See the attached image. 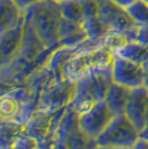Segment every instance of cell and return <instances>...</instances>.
Masks as SVG:
<instances>
[{"instance_id":"7a4b0ae2","label":"cell","mask_w":148,"mask_h":149,"mask_svg":"<svg viewBox=\"0 0 148 149\" xmlns=\"http://www.w3.org/2000/svg\"><path fill=\"white\" fill-rule=\"evenodd\" d=\"M25 19L32 26L48 49L59 47V26L61 13L57 2L41 0L25 10Z\"/></svg>"},{"instance_id":"7c38bea8","label":"cell","mask_w":148,"mask_h":149,"mask_svg":"<svg viewBox=\"0 0 148 149\" xmlns=\"http://www.w3.org/2000/svg\"><path fill=\"white\" fill-rule=\"evenodd\" d=\"M98 16L110 27V29L127 31L136 26L126 9L117 6L111 0H99Z\"/></svg>"},{"instance_id":"4316f807","label":"cell","mask_w":148,"mask_h":149,"mask_svg":"<svg viewBox=\"0 0 148 149\" xmlns=\"http://www.w3.org/2000/svg\"><path fill=\"white\" fill-rule=\"evenodd\" d=\"M133 149H148V140L140 138V139L136 143V145L134 146Z\"/></svg>"},{"instance_id":"277c9868","label":"cell","mask_w":148,"mask_h":149,"mask_svg":"<svg viewBox=\"0 0 148 149\" xmlns=\"http://www.w3.org/2000/svg\"><path fill=\"white\" fill-rule=\"evenodd\" d=\"M140 139V130L125 113L116 116L106 130L97 138L98 146L134 148Z\"/></svg>"},{"instance_id":"f546056e","label":"cell","mask_w":148,"mask_h":149,"mask_svg":"<svg viewBox=\"0 0 148 149\" xmlns=\"http://www.w3.org/2000/svg\"><path fill=\"white\" fill-rule=\"evenodd\" d=\"M145 66V71H146V79H145V86L148 88V61L144 65Z\"/></svg>"},{"instance_id":"d6986e66","label":"cell","mask_w":148,"mask_h":149,"mask_svg":"<svg viewBox=\"0 0 148 149\" xmlns=\"http://www.w3.org/2000/svg\"><path fill=\"white\" fill-rule=\"evenodd\" d=\"M116 56L123 57L137 63L145 65L148 61V46L138 41H130L125 48L118 51Z\"/></svg>"},{"instance_id":"7402d4cb","label":"cell","mask_w":148,"mask_h":149,"mask_svg":"<svg viewBox=\"0 0 148 149\" xmlns=\"http://www.w3.org/2000/svg\"><path fill=\"white\" fill-rule=\"evenodd\" d=\"M130 18L137 26H148V3L144 0H137L126 9Z\"/></svg>"},{"instance_id":"1f68e13d","label":"cell","mask_w":148,"mask_h":149,"mask_svg":"<svg viewBox=\"0 0 148 149\" xmlns=\"http://www.w3.org/2000/svg\"><path fill=\"white\" fill-rule=\"evenodd\" d=\"M144 1H145V2H147V3H148V0H144Z\"/></svg>"},{"instance_id":"cb8c5ba5","label":"cell","mask_w":148,"mask_h":149,"mask_svg":"<svg viewBox=\"0 0 148 149\" xmlns=\"http://www.w3.org/2000/svg\"><path fill=\"white\" fill-rule=\"evenodd\" d=\"M85 19L98 16L99 13V0H80Z\"/></svg>"},{"instance_id":"e0dca14e","label":"cell","mask_w":148,"mask_h":149,"mask_svg":"<svg viewBox=\"0 0 148 149\" xmlns=\"http://www.w3.org/2000/svg\"><path fill=\"white\" fill-rule=\"evenodd\" d=\"M82 27L88 37V40L94 42H100V40L111 30L110 27L99 16L85 19L82 22Z\"/></svg>"},{"instance_id":"d4e9b609","label":"cell","mask_w":148,"mask_h":149,"mask_svg":"<svg viewBox=\"0 0 148 149\" xmlns=\"http://www.w3.org/2000/svg\"><path fill=\"white\" fill-rule=\"evenodd\" d=\"M40 1H41V0H15V2H16V3H17L24 11L27 10L28 8L35 6L36 3L40 2Z\"/></svg>"},{"instance_id":"ba28073f","label":"cell","mask_w":148,"mask_h":149,"mask_svg":"<svg viewBox=\"0 0 148 149\" xmlns=\"http://www.w3.org/2000/svg\"><path fill=\"white\" fill-rule=\"evenodd\" d=\"M111 70L112 79L117 84L126 86L130 89L145 86L146 71L145 66L142 63H137L123 57L115 56Z\"/></svg>"},{"instance_id":"ac0fdd59","label":"cell","mask_w":148,"mask_h":149,"mask_svg":"<svg viewBox=\"0 0 148 149\" xmlns=\"http://www.w3.org/2000/svg\"><path fill=\"white\" fill-rule=\"evenodd\" d=\"M25 134H27L25 123L18 120H1V147H6Z\"/></svg>"},{"instance_id":"9c48e42d","label":"cell","mask_w":148,"mask_h":149,"mask_svg":"<svg viewBox=\"0 0 148 149\" xmlns=\"http://www.w3.org/2000/svg\"><path fill=\"white\" fill-rule=\"evenodd\" d=\"M111 69L93 70L86 77L77 81V93L87 95L97 102L105 100L106 95L114 82Z\"/></svg>"},{"instance_id":"9a60e30c","label":"cell","mask_w":148,"mask_h":149,"mask_svg":"<svg viewBox=\"0 0 148 149\" xmlns=\"http://www.w3.org/2000/svg\"><path fill=\"white\" fill-rule=\"evenodd\" d=\"M130 93H131L130 88L117 84L115 81L111 84L110 88L106 95L105 101L116 116L125 113Z\"/></svg>"},{"instance_id":"6da1fadb","label":"cell","mask_w":148,"mask_h":149,"mask_svg":"<svg viewBox=\"0 0 148 149\" xmlns=\"http://www.w3.org/2000/svg\"><path fill=\"white\" fill-rule=\"evenodd\" d=\"M97 139L81 129L78 113L69 106L49 139L41 145V149H96Z\"/></svg>"},{"instance_id":"44dd1931","label":"cell","mask_w":148,"mask_h":149,"mask_svg":"<svg viewBox=\"0 0 148 149\" xmlns=\"http://www.w3.org/2000/svg\"><path fill=\"white\" fill-rule=\"evenodd\" d=\"M62 18L69 19L76 22L82 24L85 20V15L82 10L80 0H66L58 3Z\"/></svg>"},{"instance_id":"4dcf8cb0","label":"cell","mask_w":148,"mask_h":149,"mask_svg":"<svg viewBox=\"0 0 148 149\" xmlns=\"http://www.w3.org/2000/svg\"><path fill=\"white\" fill-rule=\"evenodd\" d=\"M49 1H54V2H57V3H59V2H62V1H66V0H49Z\"/></svg>"},{"instance_id":"f1b7e54d","label":"cell","mask_w":148,"mask_h":149,"mask_svg":"<svg viewBox=\"0 0 148 149\" xmlns=\"http://www.w3.org/2000/svg\"><path fill=\"white\" fill-rule=\"evenodd\" d=\"M96 149H133L127 147H107V146H98Z\"/></svg>"},{"instance_id":"5bb4252c","label":"cell","mask_w":148,"mask_h":149,"mask_svg":"<svg viewBox=\"0 0 148 149\" xmlns=\"http://www.w3.org/2000/svg\"><path fill=\"white\" fill-rule=\"evenodd\" d=\"M25 19V11L15 0H0V32L18 26Z\"/></svg>"},{"instance_id":"2e32d148","label":"cell","mask_w":148,"mask_h":149,"mask_svg":"<svg viewBox=\"0 0 148 149\" xmlns=\"http://www.w3.org/2000/svg\"><path fill=\"white\" fill-rule=\"evenodd\" d=\"M1 120H18L22 121V102L13 93H7L1 96L0 100ZM24 123V121H22Z\"/></svg>"},{"instance_id":"484cf974","label":"cell","mask_w":148,"mask_h":149,"mask_svg":"<svg viewBox=\"0 0 148 149\" xmlns=\"http://www.w3.org/2000/svg\"><path fill=\"white\" fill-rule=\"evenodd\" d=\"M112 2H115L117 6L121 7L124 9H127L128 7H130L133 3H135L137 0H111Z\"/></svg>"},{"instance_id":"ffe728a7","label":"cell","mask_w":148,"mask_h":149,"mask_svg":"<svg viewBox=\"0 0 148 149\" xmlns=\"http://www.w3.org/2000/svg\"><path fill=\"white\" fill-rule=\"evenodd\" d=\"M129 42V38L126 35L125 31L111 29L105 37L100 40L99 44L103 45L104 47H106L107 49H109L111 52H114L116 55L118 51L125 48Z\"/></svg>"},{"instance_id":"8992f818","label":"cell","mask_w":148,"mask_h":149,"mask_svg":"<svg viewBox=\"0 0 148 149\" xmlns=\"http://www.w3.org/2000/svg\"><path fill=\"white\" fill-rule=\"evenodd\" d=\"M116 117L105 100L99 101L90 110L78 116L81 129L90 137L97 139Z\"/></svg>"},{"instance_id":"5b68a950","label":"cell","mask_w":148,"mask_h":149,"mask_svg":"<svg viewBox=\"0 0 148 149\" xmlns=\"http://www.w3.org/2000/svg\"><path fill=\"white\" fill-rule=\"evenodd\" d=\"M99 42L87 40L80 45L75 52L67 59L62 68L64 78L71 81H79L87 74L95 70V63L93 58V48Z\"/></svg>"},{"instance_id":"30bf717a","label":"cell","mask_w":148,"mask_h":149,"mask_svg":"<svg viewBox=\"0 0 148 149\" xmlns=\"http://www.w3.org/2000/svg\"><path fill=\"white\" fill-rule=\"evenodd\" d=\"M24 29H25V19L18 26L0 32L1 67H5L11 63L19 57L24 39Z\"/></svg>"},{"instance_id":"603a6c76","label":"cell","mask_w":148,"mask_h":149,"mask_svg":"<svg viewBox=\"0 0 148 149\" xmlns=\"http://www.w3.org/2000/svg\"><path fill=\"white\" fill-rule=\"evenodd\" d=\"M130 41H138L148 46V26H134L131 29L125 31Z\"/></svg>"},{"instance_id":"8fae6325","label":"cell","mask_w":148,"mask_h":149,"mask_svg":"<svg viewBox=\"0 0 148 149\" xmlns=\"http://www.w3.org/2000/svg\"><path fill=\"white\" fill-rule=\"evenodd\" d=\"M148 112V88L140 86L131 89L125 115L142 131L146 126Z\"/></svg>"},{"instance_id":"52a82bcc","label":"cell","mask_w":148,"mask_h":149,"mask_svg":"<svg viewBox=\"0 0 148 149\" xmlns=\"http://www.w3.org/2000/svg\"><path fill=\"white\" fill-rule=\"evenodd\" d=\"M67 107L58 111H39L36 110L25 121L27 132L37 138L39 143H45L59 124Z\"/></svg>"},{"instance_id":"3957f363","label":"cell","mask_w":148,"mask_h":149,"mask_svg":"<svg viewBox=\"0 0 148 149\" xmlns=\"http://www.w3.org/2000/svg\"><path fill=\"white\" fill-rule=\"evenodd\" d=\"M77 93V82L66 78H52L43 87L37 109L39 111H58L71 104Z\"/></svg>"},{"instance_id":"83f0119b","label":"cell","mask_w":148,"mask_h":149,"mask_svg":"<svg viewBox=\"0 0 148 149\" xmlns=\"http://www.w3.org/2000/svg\"><path fill=\"white\" fill-rule=\"evenodd\" d=\"M140 138L148 140V112H147V118H146V126H145V128L140 131Z\"/></svg>"},{"instance_id":"4fadbf2b","label":"cell","mask_w":148,"mask_h":149,"mask_svg":"<svg viewBox=\"0 0 148 149\" xmlns=\"http://www.w3.org/2000/svg\"><path fill=\"white\" fill-rule=\"evenodd\" d=\"M88 40L82 24L62 18L59 26V45L62 47L76 48Z\"/></svg>"}]
</instances>
